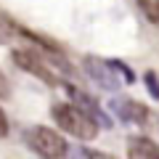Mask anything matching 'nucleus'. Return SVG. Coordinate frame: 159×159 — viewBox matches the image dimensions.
I'll return each instance as SVG.
<instances>
[{"instance_id":"1","label":"nucleus","mask_w":159,"mask_h":159,"mask_svg":"<svg viewBox=\"0 0 159 159\" xmlns=\"http://www.w3.org/2000/svg\"><path fill=\"white\" fill-rule=\"evenodd\" d=\"M51 117H53V122L58 125V130L69 133L72 138H80V141H90V138H96L98 127H101L98 122H93L80 106H74L72 101H69V103H53Z\"/></svg>"},{"instance_id":"2","label":"nucleus","mask_w":159,"mask_h":159,"mask_svg":"<svg viewBox=\"0 0 159 159\" xmlns=\"http://www.w3.org/2000/svg\"><path fill=\"white\" fill-rule=\"evenodd\" d=\"M27 146L32 148L37 157L43 159H61V157H69V143L61 133L51 130L45 125H32L24 135Z\"/></svg>"},{"instance_id":"3","label":"nucleus","mask_w":159,"mask_h":159,"mask_svg":"<svg viewBox=\"0 0 159 159\" xmlns=\"http://www.w3.org/2000/svg\"><path fill=\"white\" fill-rule=\"evenodd\" d=\"M82 69H85V74L96 82L101 90H119L122 88V82L125 80L119 77V72L111 66V61H103V58H93V56H85V61H82Z\"/></svg>"},{"instance_id":"4","label":"nucleus","mask_w":159,"mask_h":159,"mask_svg":"<svg viewBox=\"0 0 159 159\" xmlns=\"http://www.w3.org/2000/svg\"><path fill=\"white\" fill-rule=\"evenodd\" d=\"M11 58H13V64H16L21 72L34 74V77L43 80L45 85H58V74L53 72V69L48 66V64L43 61L34 51H29V48H16V51L11 53Z\"/></svg>"},{"instance_id":"5","label":"nucleus","mask_w":159,"mask_h":159,"mask_svg":"<svg viewBox=\"0 0 159 159\" xmlns=\"http://www.w3.org/2000/svg\"><path fill=\"white\" fill-rule=\"evenodd\" d=\"M109 111L117 119L127 122V125H138V127L148 125V109L143 103L133 101V98H111L109 101Z\"/></svg>"},{"instance_id":"6","label":"nucleus","mask_w":159,"mask_h":159,"mask_svg":"<svg viewBox=\"0 0 159 159\" xmlns=\"http://www.w3.org/2000/svg\"><path fill=\"white\" fill-rule=\"evenodd\" d=\"M66 96H69V101H72L74 106H80L88 117L93 119V122H98L101 127H109V125H111V122H109V117L103 114V109L96 103V98L88 96L85 90H80V88H74V85H66Z\"/></svg>"},{"instance_id":"7","label":"nucleus","mask_w":159,"mask_h":159,"mask_svg":"<svg viewBox=\"0 0 159 159\" xmlns=\"http://www.w3.org/2000/svg\"><path fill=\"white\" fill-rule=\"evenodd\" d=\"M127 157L130 159H159V143L143 135L127 138Z\"/></svg>"},{"instance_id":"8","label":"nucleus","mask_w":159,"mask_h":159,"mask_svg":"<svg viewBox=\"0 0 159 159\" xmlns=\"http://www.w3.org/2000/svg\"><path fill=\"white\" fill-rule=\"evenodd\" d=\"M138 8L154 27H159V0H138Z\"/></svg>"},{"instance_id":"9","label":"nucleus","mask_w":159,"mask_h":159,"mask_svg":"<svg viewBox=\"0 0 159 159\" xmlns=\"http://www.w3.org/2000/svg\"><path fill=\"white\" fill-rule=\"evenodd\" d=\"M143 80H146V85H148V93L159 101V77L154 72H146V74H143Z\"/></svg>"},{"instance_id":"10","label":"nucleus","mask_w":159,"mask_h":159,"mask_svg":"<svg viewBox=\"0 0 159 159\" xmlns=\"http://www.w3.org/2000/svg\"><path fill=\"white\" fill-rule=\"evenodd\" d=\"M111 66L119 72V77L125 80V82H133V80H135V74H133L130 69H127V64H122V61H117V58H111Z\"/></svg>"},{"instance_id":"11","label":"nucleus","mask_w":159,"mask_h":159,"mask_svg":"<svg viewBox=\"0 0 159 159\" xmlns=\"http://www.w3.org/2000/svg\"><path fill=\"white\" fill-rule=\"evenodd\" d=\"M69 157H103V151H96V148H85V146H77V148H69Z\"/></svg>"},{"instance_id":"12","label":"nucleus","mask_w":159,"mask_h":159,"mask_svg":"<svg viewBox=\"0 0 159 159\" xmlns=\"http://www.w3.org/2000/svg\"><path fill=\"white\" fill-rule=\"evenodd\" d=\"M8 135V117H6V111L0 109V138H6Z\"/></svg>"},{"instance_id":"13","label":"nucleus","mask_w":159,"mask_h":159,"mask_svg":"<svg viewBox=\"0 0 159 159\" xmlns=\"http://www.w3.org/2000/svg\"><path fill=\"white\" fill-rule=\"evenodd\" d=\"M6 93H8V82H6V77L0 74V96H6Z\"/></svg>"}]
</instances>
